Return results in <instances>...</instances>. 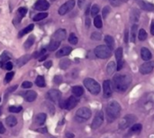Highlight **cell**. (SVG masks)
Instances as JSON below:
<instances>
[{
	"label": "cell",
	"mask_w": 154,
	"mask_h": 138,
	"mask_svg": "<svg viewBox=\"0 0 154 138\" xmlns=\"http://www.w3.org/2000/svg\"><path fill=\"white\" fill-rule=\"evenodd\" d=\"M54 81L57 82V83H60V82L61 81V77H60V76H56V77L54 78Z\"/></svg>",
	"instance_id": "cell-52"
},
{
	"label": "cell",
	"mask_w": 154,
	"mask_h": 138,
	"mask_svg": "<svg viewBox=\"0 0 154 138\" xmlns=\"http://www.w3.org/2000/svg\"><path fill=\"white\" fill-rule=\"evenodd\" d=\"M103 96L106 98H108L112 96V86L110 81H105L103 83Z\"/></svg>",
	"instance_id": "cell-10"
},
{
	"label": "cell",
	"mask_w": 154,
	"mask_h": 138,
	"mask_svg": "<svg viewBox=\"0 0 154 138\" xmlns=\"http://www.w3.org/2000/svg\"><path fill=\"white\" fill-rule=\"evenodd\" d=\"M85 1H86V0H78V5L79 8H82L83 5H84V4H85Z\"/></svg>",
	"instance_id": "cell-48"
},
{
	"label": "cell",
	"mask_w": 154,
	"mask_h": 138,
	"mask_svg": "<svg viewBox=\"0 0 154 138\" xmlns=\"http://www.w3.org/2000/svg\"><path fill=\"white\" fill-rule=\"evenodd\" d=\"M70 61L68 59H64L60 62V67L63 70L68 69L70 67Z\"/></svg>",
	"instance_id": "cell-36"
},
{
	"label": "cell",
	"mask_w": 154,
	"mask_h": 138,
	"mask_svg": "<svg viewBox=\"0 0 154 138\" xmlns=\"http://www.w3.org/2000/svg\"><path fill=\"white\" fill-rule=\"evenodd\" d=\"M121 112V107L116 101H111L106 107V117L109 122L114 121L119 117Z\"/></svg>",
	"instance_id": "cell-2"
},
{
	"label": "cell",
	"mask_w": 154,
	"mask_h": 138,
	"mask_svg": "<svg viewBox=\"0 0 154 138\" xmlns=\"http://www.w3.org/2000/svg\"><path fill=\"white\" fill-rule=\"evenodd\" d=\"M142 127V126L141 124H135V125H134L133 126L131 127L130 133H131V134H136V133L141 132Z\"/></svg>",
	"instance_id": "cell-34"
},
{
	"label": "cell",
	"mask_w": 154,
	"mask_h": 138,
	"mask_svg": "<svg viewBox=\"0 0 154 138\" xmlns=\"http://www.w3.org/2000/svg\"><path fill=\"white\" fill-rule=\"evenodd\" d=\"M139 5L142 9L145 11H153L154 10V5L151 3H149L147 1H140L139 2Z\"/></svg>",
	"instance_id": "cell-18"
},
{
	"label": "cell",
	"mask_w": 154,
	"mask_h": 138,
	"mask_svg": "<svg viewBox=\"0 0 154 138\" xmlns=\"http://www.w3.org/2000/svg\"><path fill=\"white\" fill-rule=\"evenodd\" d=\"M5 122H6V125L9 127H13L17 124V119L16 117H14V115H9V117L6 118Z\"/></svg>",
	"instance_id": "cell-23"
},
{
	"label": "cell",
	"mask_w": 154,
	"mask_h": 138,
	"mask_svg": "<svg viewBox=\"0 0 154 138\" xmlns=\"http://www.w3.org/2000/svg\"><path fill=\"white\" fill-rule=\"evenodd\" d=\"M137 30H138V25H134L133 26H132V29H131V41L133 42H135Z\"/></svg>",
	"instance_id": "cell-28"
},
{
	"label": "cell",
	"mask_w": 154,
	"mask_h": 138,
	"mask_svg": "<svg viewBox=\"0 0 154 138\" xmlns=\"http://www.w3.org/2000/svg\"><path fill=\"white\" fill-rule=\"evenodd\" d=\"M103 122H104V114H103V112H98L96 117H95L93 122H92V128L93 129H97V128H99Z\"/></svg>",
	"instance_id": "cell-9"
},
{
	"label": "cell",
	"mask_w": 154,
	"mask_h": 138,
	"mask_svg": "<svg viewBox=\"0 0 154 138\" xmlns=\"http://www.w3.org/2000/svg\"><path fill=\"white\" fill-rule=\"evenodd\" d=\"M154 69V61H147L140 66V72L143 75L149 74Z\"/></svg>",
	"instance_id": "cell-8"
},
{
	"label": "cell",
	"mask_w": 154,
	"mask_h": 138,
	"mask_svg": "<svg viewBox=\"0 0 154 138\" xmlns=\"http://www.w3.org/2000/svg\"><path fill=\"white\" fill-rule=\"evenodd\" d=\"M34 9L38 11H46L50 8V4L46 0H38L34 4Z\"/></svg>",
	"instance_id": "cell-12"
},
{
	"label": "cell",
	"mask_w": 154,
	"mask_h": 138,
	"mask_svg": "<svg viewBox=\"0 0 154 138\" xmlns=\"http://www.w3.org/2000/svg\"><path fill=\"white\" fill-rule=\"evenodd\" d=\"M139 19H140V13H139L137 9H133V11L131 13V21L137 23Z\"/></svg>",
	"instance_id": "cell-26"
},
{
	"label": "cell",
	"mask_w": 154,
	"mask_h": 138,
	"mask_svg": "<svg viewBox=\"0 0 154 138\" xmlns=\"http://www.w3.org/2000/svg\"><path fill=\"white\" fill-rule=\"evenodd\" d=\"M29 60H30V55H25L23 57H21L20 59H18L17 61V65L20 67V66H23L25 65Z\"/></svg>",
	"instance_id": "cell-31"
},
{
	"label": "cell",
	"mask_w": 154,
	"mask_h": 138,
	"mask_svg": "<svg viewBox=\"0 0 154 138\" xmlns=\"http://www.w3.org/2000/svg\"><path fill=\"white\" fill-rule=\"evenodd\" d=\"M75 6V0H69L66 3H64L60 8H59V14L60 16H64L70 11H71Z\"/></svg>",
	"instance_id": "cell-6"
},
{
	"label": "cell",
	"mask_w": 154,
	"mask_h": 138,
	"mask_svg": "<svg viewBox=\"0 0 154 138\" xmlns=\"http://www.w3.org/2000/svg\"><path fill=\"white\" fill-rule=\"evenodd\" d=\"M123 67V61H122L120 62H117V70H120Z\"/></svg>",
	"instance_id": "cell-49"
},
{
	"label": "cell",
	"mask_w": 154,
	"mask_h": 138,
	"mask_svg": "<svg viewBox=\"0 0 154 138\" xmlns=\"http://www.w3.org/2000/svg\"><path fill=\"white\" fill-rule=\"evenodd\" d=\"M113 87L117 92L126 91L131 84V78L128 75L117 74L113 79Z\"/></svg>",
	"instance_id": "cell-1"
},
{
	"label": "cell",
	"mask_w": 154,
	"mask_h": 138,
	"mask_svg": "<svg viewBox=\"0 0 154 138\" xmlns=\"http://www.w3.org/2000/svg\"><path fill=\"white\" fill-rule=\"evenodd\" d=\"M135 120H136V118L134 115H127L124 118H123L121 121L119 122V127L121 129H126L133 125V123Z\"/></svg>",
	"instance_id": "cell-5"
},
{
	"label": "cell",
	"mask_w": 154,
	"mask_h": 138,
	"mask_svg": "<svg viewBox=\"0 0 154 138\" xmlns=\"http://www.w3.org/2000/svg\"><path fill=\"white\" fill-rule=\"evenodd\" d=\"M111 51L106 45H99L95 49V54L100 59H107L111 56Z\"/></svg>",
	"instance_id": "cell-4"
},
{
	"label": "cell",
	"mask_w": 154,
	"mask_h": 138,
	"mask_svg": "<svg viewBox=\"0 0 154 138\" xmlns=\"http://www.w3.org/2000/svg\"><path fill=\"white\" fill-rule=\"evenodd\" d=\"M14 72L13 71H10L8 73L5 74V83H8L12 81V79L14 78Z\"/></svg>",
	"instance_id": "cell-42"
},
{
	"label": "cell",
	"mask_w": 154,
	"mask_h": 138,
	"mask_svg": "<svg viewBox=\"0 0 154 138\" xmlns=\"http://www.w3.org/2000/svg\"><path fill=\"white\" fill-rule=\"evenodd\" d=\"M66 38V31L64 29H59L57 30L53 35L52 37H51V40H54V41H58V42H61Z\"/></svg>",
	"instance_id": "cell-14"
},
{
	"label": "cell",
	"mask_w": 154,
	"mask_h": 138,
	"mask_svg": "<svg viewBox=\"0 0 154 138\" xmlns=\"http://www.w3.org/2000/svg\"><path fill=\"white\" fill-rule=\"evenodd\" d=\"M151 34H153L154 35V22L151 24Z\"/></svg>",
	"instance_id": "cell-55"
},
{
	"label": "cell",
	"mask_w": 154,
	"mask_h": 138,
	"mask_svg": "<svg viewBox=\"0 0 154 138\" xmlns=\"http://www.w3.org/2000/svg\"><path fill=\"white\" fill-rule=\"evenodd\" d=\"M26 13H27V9L25 8V7H20V8L16 12V18L14 19V21L17 20L18 22H20L22 20V18H23L24 16H25Z\"/></svg>",
	"instance_id": "cell-21"
},
{
	"label": "cell",
	"mask_w": 154,
	"mask_h": 138,
	"mask_svg": "<svg viewBox=\"0 0 154 138\" xmlns=\"http://www.w3.org/2000/svg\"><path fill=\"white\" fill-rule=\"evenodd\" d=\"M115 70V63L114 61H110L107 64V67H106V72L108 75H112Z\"/></svg>",
	"instance_id": "cell-29"
},
{
	"label": "cell",
	"mask_w": 154,
	"mask_h": 138,
	"mask_svg": "<svg viewBox=\"0 0 154 138\" xmlns=\"http://www.w3.org/2000/svg\"><path fill=\"white\" fill-rule=\"evenodd\" d=\"M3 68L6 69V70H11L12 68H13V63L10 62V61H7V62H5V63L4 64Z\"/></svg>",
	"instance_id": "cell-45"
},
{
	"label": "cell",
	"mask_w": 154,
	"mask_h": 138,
	"mask_svg": "<svg viewBox=\"0 0 154 138\" xmlns=\"http://www.w3.org/2000/svg\"><path fill=\"white\" fill-rule=\"evenodd\" d=\"M67 137H68V138H73V137H74V135L68 133V134H67Z\"/></svg>",
	"instance_id": "cell-58"
},
{
	"label": "cell",
	"mask_w": 154,
	"mask_h": 138,
	"mask_svg": "<svg viewBox=\"0 0 154 138\" xmlns=\"http://www.w3.org/2000/svg\"><path fill=\"white\" fill-rule=\"evenodd\" d=\"M61 97V93L58 89H50L47 93V98L50 100L53 101V102H57V101L60 100Z\"/></svg>",
	"instance_id": "cell-11"
},
{
	"label": "cell",
	"mask_w": 154,
	"mask_h": 138,
	"mask_svg": "<svg viewBox=\"0 0 154 138\" xmlns=\"http://www.w3.org/2000/svg\"><path fill=\"white\" fill-rule=\"evenodd\" d=\"M5 132V128L4 127L2 123L0 122V134H4Z\"/></svg>",
	"instance_id": "cell-50"
},
{
	"label": "cell",
	"mask_w": 154,
	"mask_h": 138,
	"mask_svg": "<svg viewBox=\"0 0 154 138\" xmlns=\"http://www.w3.org/2000/svg\"><path fill=\"white\" fill-rule=\"evenodd\" d=\"M138 38L140 41H145L147 39V33L145 32V30L143 29H141L138 33Z\"/></svg>",
	"instance_id": "cell-37"
},
{
	"label": "cell",
	"mask_w": 154,
	"mask_h": 138,
	"mask_svg": "<svg viewBox=\"0 0 154 138\" xmlns=\"http://www.w3.org/2000/svg\"><path fill=\"white\" fill-rule=\"evenodd\" d=\"M33 43H34V36L31 35V36H29L28 39L25 41V44H24V47L25 49H28V48H30L33 44Z\"/></svg>",
	"instance_id": "cell-32"
},
{
	"label": "cell",
	"mask_w": 154,
	"mask_h": 138,
	"mask_svg": "<svg viewBox=\"0 0 154 138\" xmlns=\"http://www.w3.org/2000/svg\"><path fill=\"white\" fill-rule=\"evenodd\" d=\"M72 51V48L71 47H69V46H65L61 49H60L56 53V57L58 58H61V57H64V56H67L68 54H70Z\"/></svg>",
	"instance_id": "cell-16"
},
{
	"label": "cell",
	"mask_w": 154,
	"mask_h": 138,
	"mask_svg": "<svg viewBox=\"0 0 154 138\" xmlns=\"http://www.w3.org/2000/svg\"><path fill=\"white\" fill-rule=\"evenodd\" d=\"M33 27H34V25L32 24V25H29L28 26H26L25 28H24L23 30H21L20 32H19V33H18V37H23L24 35H25V34H28L29 33H31L33 30Z\"/></svg>",
	"instance_id": "cell-22"
},
{
	"label": "cell",
	"mask_w": 154,
	"mask_h": 138,
	"mask_svg": "<svg viewBox=\"0 0 154 138\" xmlns=\"http://www.w3.org/2000/svg\"><path fill=\"white\" fill-rule=\"evenodd\" d=\"M94 25L97 28H101L102 25H103V23H102V19H101V16H97L94 19Z\"/></svg>",
	"instance_id": "cell-39"
},
{
	"label": "cell",
	"mask_w": 154,
	"mask_h": 138,
	"mask_svg": "<svg viewBox=\"0 0 154 138\" xmlns=\"http://www.w3.org/2000/svg\"><path fill=\"white\" fill-rule=\"evenodd\" d=\"M110 3L114 6H119L122 4V1L121 0H110Z\"/></svg>",
	"instance_id": "cell-47"
},
{
	"label": "cell",
	"mask_w": 154,
	"mask_h": 138,
	"mask_svg": "<svg viewBox=\"0 0 154 138\" xmlns=\"http://www.w3.org/2000/svg\"><path fill=\"white\" fill-rule=\"evenodd\" d=\"M0 115H1V110H0Z\"/></svg>",
	"instance_id": "cell-59"
},
{
	"label": "cell",
	"mask_w": 154,
	"mask_h": 138,
	"mask_svg": "<svg viewBox=\"0 0 154 138\" xmlns=\"http://www.w3.org/2000/svg\"><path fill=\"white\" fill-rule=\"evenodd\" d=\"M0 101H1V98H0Z\"/></svg>",
	"instance_id": "cell-60"
},
{
	"label": "cell",
	"mask_w": 154,
	"mask_h": 138,
	"mask_svg": "<svg viewBox=\"0 0 154 138\" xmlns=\"http://www.w3.org/2000/svg\"><path fill=\"white\" fill-rule=\"evenodd\" d=\"M77 118L84 122L85 120H87L91 117V110L89 107H81L77 111Z\"/></svg>",
	"instance_id": "cell-7"
},
{
	"label": "cell",
	"mask_w": 154,
	"mask_h": 138,
	"mask_svg": "<svg viewBox=\"0 0 154 138\" xmlns=\"http://www.w3.org/2000/svg\"><path fill=\"white\" fill-rule=\"evenodd\" d=\"M78 103V99L75 96H71L65 101V108L68 110H71L72 108H74L77 106Z\"/></svg>",
	"instance_id": "cell-13"
},
{
	"label": "cell",
	"mask_w": 154,
	"mask_h": 138,
	"mask_svg": "<svg viewBox=\"0 0 154 138\" xmlns=\"http://www.w3.org/2000/svg\"><path fill=\"white\" fill-rule=\"evenodd\" d=\"M32 86H33V83L30 81H25L22 84V87H23L24 89H30L32 88Z\"/></svg>",
	"instance_id": "cell-46"
},
{
	"label": "cell",
	"mask_w": 154,
	"mask_h": 138,
	"mask_svg": "<svg viewBox=\"0 0 154 138\" xmlns=\"http://www.w3.org/2000/svg\"><path fill=\"white\" fill-rule=\"evenodd\" d=\"M91 39L92 40H97V41H99L100 39H101V34L99 33H93L92 34H91Z\"/></svg>",
	"instance_id": "cell-44"
},
{
	"label": "cell",
	"mask_w": 154,
	"mask_h": 138,
	"mask_svg": "<svg viewBox=\"0 0 154 138\" xmlns=\"http://www.w3.org/2000/svg\"><path fill=\"white\" fill-rule=\"evenodd\" d=\"M23 97L25 98L26 101H28V102H33V101H34L36 98H37V93L33 90H29L24 93Z\"/></svg>",
	"instance_id": "cell-15"
},
{
	"label": "cell",
	"mask_w": 154,
	"mask_h": 138,
	"mask_svg": "<svg viewBox=\"0 0 154 138\" xmlns=\"http://www.w3.org/2000/svg\"><path fill=\"white\" fill-rule=\"evenodd\" d=\"M46 58H47V55H43V57H41V58H40L39 61H44Z\"/></svg>",
	"instance_id": "cell-57"
},
{
	"label": "cell",
	"mask_w": 154,
	"mask_h": 138,
	"mask_svg": "<svg viewBox=\"0 0 154 138\" xmlns=\"http://www.w3.org/2000/svg\"><path fill=\"white\" fill-rule=\"evenodd\" d=\"M109 12H110V7H109V6H105V7H104V9H103V11H102L103 17L106 18V17L108 16Z\"/></svg>",
	"instance_id": "cell-43"
},
{
	"label": "cell",
	"mask_w": 154,
	"mask_h": 138,
	"mask_svg": "<svg viewBox=\"0 0 154 138\" xmlns=\"http://www.w3.org/2000/svg\"><path fill=\"white\" fill-rule=\"evenodd\" d=\"M35 84L37 85L40 88H44L46 86V82H45V79L43 78V76H38L35 79Z\"/></svg>",
	"instance_id": "cell-27"
},
{
	"label": "cell",
	"mask_w": 154,
	"mask_h": 138,
	"mask_svg": "<svg viewBox=\"0 0 154 138\" xmlns=\"http://www.w3.org/2000/svg\"><path fill=\"white\" fill-rule=\"evenodd\" d=\"M84 85L89 92L94 95H97L100 92V85L97 81L91 78H87L84 79Z\"/></svg>",
	"instance_id": "cell-3"
},
{
	"label": "cell",
	"mask_w": 154,
	"mask_h": 138,
	"mask_svg": "<svg viewBox=\"0 0 154 138\" xmlns=\"http://www.w3.org/2000/svg\"><path fill=\"white\" fill-rule=\"evenodd\" d=\"M46 121V115L44 113H39L35 115L34 123L38 126H42Z\"/></svg>",
	"instance_id": "cell-17"
},
{
	"label": "cell",
	"mask_w": 154,
	"mask_h": 138,
	"mask_svg": "<svg viewBox=\"0 0 154 138\" xmlns=\"http://www.w3.org/2000/svg\"><path fill=\"white\" fill-rule=\"evenodd\" d=\"M22 109H23V107H22L21 106H12L9 107V112L11 113H19L22 111Z\"/></svg>",
	"instance_id": "cell-40"
},
{
	"label": "cell",
	"mask_w": 154,
	"mask_h": 138,
	"mask_svg": "<svg viewBox=\"0 0 154 138\" xmlns=\"http://www.w3.org/2000/svg\"><path fill=\"white\" fill-rule=\"evenodd\" d=\"M61 45V42H58V41H54V40H51L50 44L48 46V50L50 51V52H53V51L57 50Z\"/></svg>",
	"instance_id": "cell-24"
},
{
	"label": "cell",
	"mask_w": 154,
	"mask_h": 138,
	"mask_svg": "<svg viewBox=\"0 0 154 138\" xmlns=\"http://www.w3.org/2000/svg\"><path fill=\"white\" fill-rule=\"evenodd\" d=\"M98 12H99V6L97 5H93L91 8V16L93 17H96L97 16Z\"/></svg>",
	"instance_id": "cell-41"
},
{
	"label": "cell",
	"mask_w": 154,
	"mask_h": 138,
	"mask_svg": "<svg viewBox=\"0 0 154 138\" xmlns=\"http://www.w3.org/2000/svg\"><path fill=\"white\" fill-rule=\"evenodd\" d=\"M47 16H48V13H38L37 14H35V16H33V21L38 22V21L43 20Z\"/></svg>",
	"instance_id": "cell-33"
},
{
	"label": "cell",
	"mask_w": 154,
	"mask_h": 138,
	"mask_svg": "<svg viewBox=\"0 0 154 138\" xmlns=\"http://www.w3.org/2000/svg\"><path fill=\"white\" fill-rule=\"evenodd\" d=\"M86 25H87V27H89L90 25V20L89 18H87V20H86Z\"/></svg>",
	"instance_id": "cell-56"
},
{
	"label": "cell",
	"mask_w": 154,
	"mask_h": 138,
	"mask_svg": "<svg viewBox=\"0 0 154 138\" xmlns=\"http://www.w3.org/2000/svg\"><path fill=\"white\" fill-rule=\"evenodd\" d=\"M51 65H52V61H47V62H45L44 63V66L47 68V69H50V67H51Z\"/></svg>",
	"instance_id": "cell-51"
},
{
	"label": "cell",
	"mask_w": 154,
	"mask_h": 138,
	"mask_svg": "<svg viewBox=\"0 0 154 138\" xmlns=\"http://www.w3.org/2000/svg\"><path fill=\"white\" fill-rule=\"evenodd\" d=\"M124 42L126 43L128 42V31L125 30V33H124Z\"/></svg>",
	"instance_id": "cell-53"
},
{
	"label": "cell",
	"mask_w": 154,
	"mask_h": 138,
	"mask_svg": "<svg viewBox=\"0 0 154 138\" xmlns=\"http://www.w3.org/2000/svg\"><path fill=\"white\" fill-rule=\"evenodd\" d=\"M37 131H38V132H41V133H46V132H47V129H46L45 127H43L42 129H38Z\"/></svg>",
	"instance_id": "cell-54"
},
{
	"label": "cell",
	"mask_w": 154,
	"mask_h": 138,
	"mask_svg": "<svg viewBox=\"0 0 154 138\" xmlns=\"http://www.w3.org/2000/svg\"><path fill=\"white\" fill-rule=\"evenodd\" d=\"M10 59V56L9 54L7 53H4L1 56H0V67H3V65L7 62V61H8Z\"/></svg>",
	"instance_id": "cell-30"
},
{
	"label": "cell",
	"mask_w": 154,
	"mask_h": 138,
	"mask_svg": "<svg viewBox=\"0 0 154 138\" xmlns=\"http://www.w3.org/2000/svg\"><path fill=\"white\" fill-rule=\"evenodd\" d=\"M115 58L117 62L123 61V48H118L115 51Z\"/></svg>",
	"instance_id": "cell-35"
},
{
	"label": "cell",
	"mask_w": 154,
	"mask_h": 138,
	"mask_svg": "<svg viewBox=\"0 0 154 138\" xmlns=\"http://www.w3.org/2000/svg\"><path fill=\"white\" fill-rule=\"evenodd\" d=\"M72 92H73V94L75 95V97H80V96L83 95L84 90H83V89H82V87H80V86H75V87H73V88H72Z\"/></svg>",
	"instance_id": "cell-25"
},
{
	"label": "cell",
	"mask_w": 154,
	"mask_h": 138,
	"mask_svg": "<svg viewBox=\"0 0 154 138\" xmlns=\"http://www.w3.org/2000/svg\"><path fill=\"white\" fill-rule=\"evenodd\" d=\"M105 42L106 43V46L110 49V51H112L114 50V38L112 37V36H110V35H106L105 36Z\"/></svg>",
	"instance_id": "cell-20"
},
{
	"label": "cell",
	"mask_w": 154,
	"mask_h": 138,
	"mask_svg": "<svg viewBox=\"0 0 154 138\" xmlns=\"http://www.w3.org/2000/svg\"><path fill=\"white\" fill-rule=\"evenodd\" d=\"M141 55H142V60L144 61H149L151 59V53L150 52V50L147 49V48H142L141 50Z\"/></svg>",
	"instance_id": "cell-19"
},
{
	"label": "cell",
	"mask_w": 154,
	"mask_h": 138,
	"mask_svg": "<svg viewBox=\"0 0 154 138\" xmlns=\"http://www.w3.org/2000/svg\"><path fill=\"white\" fill-rule=\"evenodd\" d=\"M69 42H70V43H71V44H73V45L77 44L78 42V39L77 36L75 35V33H70V36H69Z\"/></svg>",
	"instance_id": "cell-38"
}]
</instances>
